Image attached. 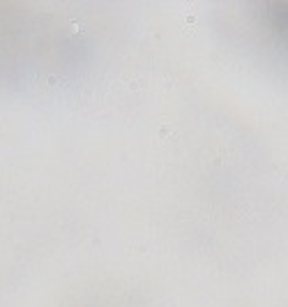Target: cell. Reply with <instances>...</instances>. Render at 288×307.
<instances>
[{
	"label": "cell",
	"mask_w": 288,
	"mask_h": 307,
	"mask_svg": "<svg viewBox=\"0 0 288 307\" xmlns=\"http://www.w3.org/2000/svg\"><path fill=\"white\" fill-rule=\"evenodd\" d=\"M251 30L261 37L265 51L288 62V2H256L251 5Z\"/></svg>",
	"instance_id": "6da1fadb"
}]
</instances>
